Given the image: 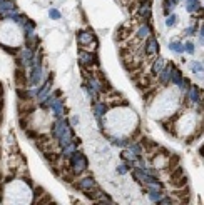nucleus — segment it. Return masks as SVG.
Listing matches in <instances>:
<instances>
[{
    "label": "nucleus",
    "instance_id": "nucleus-23",
    "mask_svg": "<svg viewBox=\"0 0 204 205\" xmlns=\"http://www.w3.org/2000/svg\"><path fill=\"white\" fill-rule=\"evenodd\" d=\"M186 9H187V12H189V13H194V12H201L202 7L199 5V0H187Z\"/></svg>",
    "mask_w": 204,
    "mask_h": 205
},
{
    "label": "nucleus",
    "instance_id": "nucleus-9",
    "mask_svg": "<svg viewBox=\"0 0 204 205\" xmlns=\"http://www.w3.org/2000/svg\"><path fill=\"white\" fill-rule=\"evenodd\" d=\"M94 40H95V35L90 30H79L77 32V42H79L80 48H87Z\"/></svg>",
    "mask_w": 204,
    "mask_h": 205
},
{
    "label": "nucleus",
    "instance_id": "nucleus-25",
    "mask_svg": "<svg viewBox=\"0 0 204 205\" xmlns=\"http://www.w3.org/2000/svg\"><path fill=\"white\" fill-rule=\"evenodd\" d=\"M169 48H171L172 52H176V54H184V44L181 40H172L171 44H169Z\"/></svg>",
    "mask_w": 204,
    "mask_h": 205
},
{
    "label": "nucleus",
    "instance_id": "nucleus-40",
    "mask_svg": "<svg viewBox=\"0 0 204 205\" xmlns=\"http://www.w3.org/2000/svg\"><path fill=\"white\" fill-rule=\"evenodd\" d=\"M70 123L72 125H77V123H79V117H74V119L70 120Z\"/></svg>",
    "mask_w": 204,
    "mask_h": 205
},
{
    "label": "nucleus",
    "instance_id": "nucleus-16",
    "mask_svg": "<svg viewBox=\"0 0 204 205\" xmlns=\"http://www.w3.org/2000/svg\"><path fill=\"white\" fill-rule=\"evenodd\" d=\"M40 80H42V67L40 65H32L29 83H30V85H38V82H40Z\"/></svg>",
    "mask_w": 204,
    "mask_h": 205
},
{
    "label": "nucleus",
    "instance_id": "nucleus-2",
    "mask_svg": "<svg viewBox=\"0 0 204 205\" xmlns=\"http://www.w3.org/2000/svg\"><path fill=\"white\" fill-rule=\"evenodd\" d=\"M169 182H171V185L174 188H181L184 187V185H187V175L184 173L182 167H176V169H172L171 172H169Z\"/></svg>",
    "mask_w": 204,
    "mask_h": 205
},
{
    "label": "nucleus",
    "instance_id": "nucleus-3",
    "mask_svg": "<svg viewBox=\"0 0 204 205\" xmlns=\"http://www.w3.org/2000/svg\"><path fill=\"white\" fill-rule=\"evenodd\" d=\"M79 63L82 68H90V67H97L99 65V59H97V54L95 52H90V50H84L80 48L79 52Z\"/></svg>",
    "mask_w": 204,
    "mask_h": 205
},
{
    "label": "nucleus",
    "instance_id": "nucleus-41",
    "mask_svg": "<svg viewBox=\"0 0 204 205\" xmlns=\"http://www.w3.org/2000/svg\"><path fill=\"white\" fill-rule=\"evenodd\" d=\"M54 97H55V98H57V97H62V92H60V90H57V92L54 93Z\"/></svg>",
    "mask_w": 204,
    "mask_h": 205
},
{
    "label": "nucleus",
    "instance_id": "nucleus-30",
    "mask_svg": "<svg viewBox=\"0 0 204 205\" xmlns=\"http://www.w3.org/2000/svg\"><path fill=\"white\" fill-rule=\"evenodd\" d=\"M176 22H178V15L169 13V15H167V18H166V25H167V27H174Z\"/></svg>",
    "mask_w": 204,
    "mask_h": 205
},
{
    "label": "nucleus",
    "instance_id": "nucleus-8",
    "mask_svg": "<svg viewBox=\"0 0 204 205\" xmlns=\"http://www.w3.org/2000/svg\"><path fill=\"white\" fill-rule=\"evenodd\" d=\"M172 67H174V63H172V62L164 63V67L161 68V72L156 75V77H157V82H159L161 85H169V83H171V72H172Z\"/></svg>",
    "mask_w": 204,
    "mask_h": 205
},
{
    "label": "nucleus",
    "instance_id": "nucleus-14",
    "mask_svg": "<svg viewBox=\"0 0 204 205\" xmlns=\"http://www.w3.org/2000/svg\"><path fill=\"white\" fill-rule=\"evenodd\" d=\"M136 85L139 90H147L151 89V87L154 85V80H152V75H144L141 74V77L136 80Z\"/></svg>",
    "mask_w": 204,
    "mask_h": 205
},
{
    "label": "nucleus",
    "instance_id": "nucleus-7",
    "mask_svg": "<svg viewBox=\"0 0 204 205\" xmlns=\"http://www.w3.org/2000/svg\"><path fill=\"white\" fill-rule=\"evenodd\" d=\"M70 185L75 188V190H79V192H82V193H84L86 190H89V188L95 187L97 184H95V180H94L92 177H80L77 182L72 180V182H70Z\"/></svg>",
    "mask_w": 204,
    "mask_h": 205
},
{
    "label": "nucleus",
    "instance_id": "nucleus-37",
    "mask_svg": "<svg viewBox=\"0 0 204 205\" xmlns=\"http://www.w3.org/2000/svg\"><path fill=\"white\" fill-rule=\"evenodd\" d=\"M191 85V80H189V78H181V82H179V89H182V90H187V87H189Z\"/></svg>",
    "mask_w": 204,
    "mask_h": 205
},
{
    "label": "nucleus",
    "instance_id": "nucleus-34",
    "mask_svg": "<svg viewBox=\"0 0 204 205\" xmlns=\"http://www.w3.org/2000/svg\"><path fill=\"white\" fill-rule=\"evenodd\" d=\"M174 202H178V200H174L172 197H161V199L157 200L159 205H169V203H174Z\"/></svg>",
    "mask_w": 204,
    "mask_h": 205
},
{
    "label": "nucleus",
    "instance_id": "nucleus-24",
    "mask_svg": "<svg viewBox=\"0 0 204 205\" xmlns=\"http://www.w3.org/2000/svg\"><path fill=\"white\" fill-rule=\"evenodd\" d=\"M181 78H182V72L179 70L178 67H172V72H171V83H174V85H179Z\"/></svg>",
    "mask_w": 204,
    "mask_h": 205
},
{
    "label": "nucleus",
    "instance_id": "nucleus-5",
    "mask_svg": "<svg viewBox=\"0 0 204 205\" xmlns=\"http://www.w3.org/2000/svg\"><path fill=\"white\" fill-rule=\"evenodd\" d=\"M132 35H134V28L130 27V25H127V24H122V25L117 27V30H115L114 40L119 42V44H122V42H127Z\"/></svg>",
    "mask_w": 204,
    "mask_h": 205
},
{
    "label": "nucleus",
    "instance_id": "nucleus-36",
    "mask_svg": "<svg viewBox=\"0 0 204 205\" xmlns=\"http://www.w3.org/2000/svg\"><path fill=\"white\" fill-rule=\"evenodd\" d=\"M49 17L54 18V20H59V18L62 17V15H60V12H59L57 9H50V10H49Z\"/></svg>",
    "mask_w": 204,
    "mask_h": 205
},
{
    "label": "nucleus",
    "instance_id": "nucleus-19",
    "mask_svg": "<svg viewBox=\"0 0 204 205\" xmlns=\"http://www.w3.org/2000/svg\"><path fill=\"white\" fill-rule=\"evenodd\" d=\"M139 143H141V147H142V152H152L154 149H157V147H159L152 139H149V137H141Z\"/></svg>",
    "mask_w": 204,
    "mask_h": 205
},
{
    "label": "nucleus",
    "instance_id": "nucleus-22",
    "mask_svg": "<svg viewBox=\"0 0 204 205\" xmlns=\"http://www.w3.org/2000/svg\"><path fill=\"white\" fill-rule=\"evenodd\" d=\"M178 165H181V157L178 154H171L167 157V170L171 172L172 169H176Z\"/></svg>",
    "mask_w": 204,
    "mask_h": 205
},
{
    "label": "nucleus",
    "instance_id": "nucleus-39",
    "mask_svg": "<svg viewBox=\"0 0 204 205\" xmlns=\"http://www.w3.org/2000/svg\"><path fill=\"white\" fill-rule=\"evenodd\" d=\"M14 177H15V175H14V173H10V175H7L5 178H3V180H5V182H7V184H10V182H12V180H14Z\"/></svg>",
    "mask_w": 204,
    "mask_h": 205
},
{
    "label": "nucleus",
    "instance_id": "nucleus-1",
    "mask_svg": "<svg viewBox=\"0 0 204 205\" xmlns=\"http://www.w3.org/2000/svg\"><path fill=\"white\" fill-rule=\"evenodd\" d=\"M69 165H70V170H72V173H74V177H80L87 170V167H89V160H87V157L82 154V152L75 150L74 154L69 157Z\"/></svg>",
    "mask_w": 204,
    "mask_h": 205
},
{
    "label": "nucleus",
    "instance_id": "nucleus-13",
    "mask_svg": "<svg viewBox=\"0 0 204 205\" xmlns=\"http://www.w3.org/2000/svg\"><path fill=\"white\" fill-rule=\"evenodd\" d=\"M35 112V104L32 100H20L18 102V115H27V113Z\"/></svg>",
    "mask_w": 204,
    "mask_h": 205
},
{
    "label": "nucleus",
    "instance_id": "nucleus-27",
    "mask_svg": "<svg viewBox=\"0 0 204 205\" xmlns=\"http://www.w3.org/2000/svg\"><path fill=\"white\" fill-rule=\"evenodd\" d=\"M45 193V190L40 185H34V203H38V199Z\"/></svg>",
    "mask_w": 204,
    "mask_h": 205
},
{
    "label": "nucleus",
    "instance_id": "nucleus-21",
    "mask_svg": "<svg viewBox=\"0 0 204 205\" xmlns=\"http://www.w3.org/2000/svg\"><path fill=\"white\" fill-rule=\"evenodd\" d=\"M17 97L20 100H32L35 97V93L30 92V90H25V87H17Z\"/></svg>",
    "mask_w": 204,
    "mask_h": 205
},
{
    "label": "nucleus",
    "instance_id": "nucleus-20",
    "mask_svg": "<svg viewBox=\"0 0 204 205\" xmlns=\"http://www.w3.org/2000/svg\"><path fill=\"white\" fill-rule=\"evenodd\" d=\"M156 57H157V55H156ZM164 63H166V62H164V59H162V57H157V59L154 60V62H152V65H151V75H152V77H156V75L159 74V72H161V68L164 67Z\"/></svg>",
    "mask_w": 204,
    "mask_h": 205
},
{
    "label": "nucleus",
    "instance_id": "nucleus-18",
    "mask_svg": "<svg viewBox=\"0 0 204 205\" xmlns=\"http://www.w3.org/2000/svg\"><path fill=\"white\" fill-rule=\"evenodd\" d=\"M107 110H109V105H107L106 102H99V100L94 102V113H95L97 119H104V115L107 113Z\"/></svg>",
    "mask_w": 204,
    "mask_h": 205
},
{
    "label": "nucleus",
    "instance_id": "nucleus-43",
    "mask_svg": "<svg viewBox=\"0 0 204 205\" xmlns=\"http://www.w3.org/2000/svg\"><path fill=\"white\" fill-rule=\"evenodd\" d=\"M144 2H147V0H137V3H144Z\"/></svg>",
    "mask_w": 204,
    "mask_h": 205
},
{
    "label": "nucleus",
    "instance_id": "nucleus-17",
    "mask_svg": "<svg viewBox=\"0 0 204 205\" xmlns=\"http://www.w3.org/2000/svg\"><path fill=\"white\" fill-rule=\"evenodd\" d=\"M151 32H152V28H151V25L149 24H141V27L136 30V39L137 40H146L149 35H151Z\"/></svg>",
    "mask_w": 204,
    "mask_h": 205
},
{
    "label": "nucleus",
    "instance_id": "nucleus-42",
    "mask_svg": "<svg viewBox=\"0 0 204 205\" xmlns=\"http://www.w3.org/2000/svg\"><path fill=\"white\" fill-rule=\"evenodd\" d=\"M3 93V87H2V82H0V95Z\"/></svg>",
    "mask_w": 204,
    "mask_h": 205
},
{
    "label": "nucleus",
    "instance_id": "nucleus-33",
    "mask_svg": "<svg viewBox=\"0 0 204 205\" xmlns=\"http://www.w3.org/2000/svg\"><path fill=\"white\" fill-rule=\"evenodd\" d=\"M184 52H187V54H194L196 52V44L194 42H186V44H184Z\"/></svg>",
    "mask_w": 204,
    "mask_h": 205
},
{
    "label": "nucleus",
    "instance_id": "nucleus-29",
    "mask_svg": "<svg viewBox=\"0 0 204 205\" xmlns=\"http://www.w3.org/2000/svg\"><path fill=\"white\" fill-rule=\"evenodd\" d=\"M172 7H174V5L171 3V0H164V2H162V12H164V15H166V17L171 13Z\"/></svg>",
    "mask_w": 204,
    "mask_h": 205
},
{
    "label": "nucleus",
    "instance_id": "nucleus-12",
    "mask_svg": "<svg viewBox=\"0 0 204 205\" xmlns=\"http://www.w3.org/2000/svg\"><path fill=\"white\" fill-rule=\"evenodd\" d=\"M14 78H15V85H17V87H27V85H29V78H27V72L24 70V67H17V68H15Z\"/></svg>",
    "mask_w": 204,
    "mask_h": 205
},
{
    "label": "nucleus",
    "instance_id": "nucleus-31",
    "mask_svg": "<svg viewBox=\"0 0 204 205\" xmlns=\"http://www.w3.org/2000/svg\"><path fill=\"white\" fill-rule=\"evenodd\" d=\"M0 48H2V50H5V52H9V54H12V55H15L18 50H20L18 47H9V45H3L2 42H0Z\"/></svg>",
    "mask_w": 204,
    "mask_h": 205
},
{
    "label": "nucleus",
    "instance_id": "nucleus-38",
    "mask_svg": "<svg viewBox=\"0 0 204 205\" xmlns=\"http://www.w3.org/2000/svg\"><path fill=\"white\" fill-rule=\"evenodd\" d=\"M196 32H198V27H196V25H192V27H187V28H186V35H187V37L196 35Z\"/></svg>",
    "mask_w": 204,
    "mask_h": 205
},
{
    "label": "nucleus",
    "instance_id": "nucleus-44",
    "mask_svg": "<svg viewBox=\"0 0 204 205\" xmlns=\"http://www.w3.org/2000/svg\"><path fill=\"white\" fill-rule=\"evenodd\" d=\"M0 180H2V173H0Z\"/></svg>",
    "mask_w": 204,
    "mask_h": 205
},
{
    "label": "nucleus",
    "instance_id": "nucleus-26",
    "mask_svg": "<svg viewBox=\"0 0 204 205\" xmlns=\"http://www.w3.org/2000/svg\"><path fill=\"white\" fill-rule=\"evenodd\" d=\"M162 190H161V188H152L151 187V190H149V199L152 200V202H157V200L161 199V197H162Z\"/></svg>",
    "mask_w": 204,
    "mask_h": 205
},
{
    "label": "nucleus",
    "instance_id": "nucleus-32",
    "mask_svg": "<svg viewBox=\"0 0 204 205\" xmlns=\"http://www.w3.org/2000/svg\"><path fill=\"white\" fill-rule=\"evenodd\" d=\"M154 95H156V90H154L152 87H151V89H149L147 92L144 93V102H146V104H149V102H151L152 98H154Z\"/></svg>",
    "mask_w": 204,
    "mask_h": 205
},
{
    "label": "nucleus",
    "instance_id": "nucleus-15",
    "mask_svg": "<svg viewBox=\"0 0 204 205\" xmlns=\"http://www.w3.org/2000/svg\"><path fill=\"white\" fill-rule=\"evenodd\" d=\"M49 110H52V112L55 113L57 119H59V117H62L64 113H65V107H64L62 98H54L52 104H50V108H49Z\"/></svg>",
    "mask_w": 204,
    "mask_h": 205
},
{
    "label": "nucleus",
    "instance_id": "nucleus-35",
    "mask_svg": "<svg viewBox=\"0 0 204 205\" xmlns=\"http://www.w3.org/2000/svg\"><path fill=\"white\" fill-rule=\"evenodd\" d=\"M25 134H27V137H29L30 140H35L37 137H38V132L34 130V128H29V127L25 128Z\"/></svg>",
    "mask_w": 204,
    "mask_h": 205
},
{
    "label": "nucleus",
    "instance_id": "nucleus-28",
    "mask_svg": "<svg viewBox=\"0 0 204 205\" xmlns=\"http://www.w3.org/2000/svg\"><path fill=\"white\" fill-rule=\"evenodd\" d=\"M191 70H192V74H201L202 72V63L198 62V60L191 62Z\"/></svg>",
    "mask_w": 204,
    "mask_h": 205
},
{
    "label": "nucleus",
    "instance_id": "nucleus-10",
    "mask_svg": "<svg viewBox=\"0 0 204 205\" xmlns=\"http://www.w3.org/2000/svg\"><path fill=\"white\" fill-rule=\"evenodd\" d=\"M69 127H70V125H69L67 120L62 119V117H59V120H57V122L52 125V137H54V140H57V139H59V137L62 135Z\"/></svg>",
    "mask_w": 204,
    "mask_h": 205
},
{
    "label": "nucleus",
    "instance_id": "nucleus-6",
    "mask_svg": "<svg viewBox=\"0 0 204 205\" xmlns=\"http://www.w3.org/2000/svg\"><path fill=\"white\" fill-rule=\"evenodd\" d=\"M142 50H144V55H147V57H156L159 54V42H157L156 37L149 35L146 39V44L142 45Z\"/></svg>",
    "mask_w": 204,
    "mask_h": 205
},
{
    "label": "nucleus",
    "instance_id": "nucleus-11",
    "mask_svg": "<svg viewBox=\"0 0 204 205\" xmlns=\"http://www.w3.org/2000/svg\"><path fill=\"white\" fill-rule=\"evenodd\" d=\"M187 102L189 104H199L201 102V98H202V95H201V89H199L198 85H189L187 87Z\"/></svg>",
    "mask_w": 204,
    "mask_h": 205
},
{
    "label": "nucleus",
    "instance_id": "nucleus-4",
    "mask_svg": "<svg viewBox=\"0 0 204 205\" xmlns=\"http://www.w3.org/2000/svg\"><path fill=\"white\" fill-rule=\"evenodd\" d=\"M136 15H137L141 24H149V20H151V17H152V2L151 0H147V2H144V3H139Z\"/></svg>",
    "mask_w": 204,
    "mask_h": 205
}]
</instances>
